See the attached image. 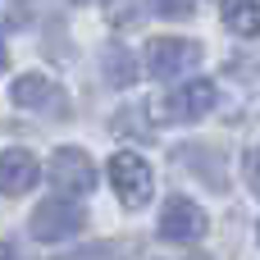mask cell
<instances>
[{
  "instance_id": "cell-16",
  "label": "cell",
  "mask_w": 260,
  "mask_h": 260,
  "mask_svg": "<svg viewBox=\"0 0 260 260\" xmlns=\"http://www.w3.org/2000/svg\"><path fill=\"white\" fill-rule=\"evenodd\" d=\"M5 64H9V50H5V37H0V73H5Z\"/></svg>"
},
{
  "instance_id": "cell-9",
  "label": "cell",
  "mask_w": 260,
  "mask_h": 260,
  "mask_svg": "<svg viewBox=\"0 0 260 260\" xmlns=\"http://www.w3.org/2000/svg\"><path fill=\"white\" fill-rule=\"evenodd\" d=\"M178 165H183L187 174H197L201 183H210L215 192H224V183H229L224 155H219L215 146H178Z\"/></svg>"
},
{
  "instance_id": "cell-8",
  "label": "cell",
  "mask_w": 260,
  "mask_h": 260,
  "mask_svg": "<svg viewBox=\"0 0 260 260\" xmlns=\"http://www.w3.org/2000/svg\"><path fill=\"white\" fill-rule=\"evenodd\" d=\"M37 178H41V165H37L32 151H18V146H14V151L0 155V192H5V197H23Z\"/></svg>"
},
{
  "instance_id": "cell-13",
  "label": "cell",
  "mask_w": 260,
  "mask_h": 260,
  "mask_svg": "<svg viewBox=\"0 0 260 260\" xmlns=\"http://www.w3.org/2000/svg\"><path fill=\"white\" fill-rule=\"evenodd\" d=\"M142 119H146V110H142V105H128V110H119V114H114V123H110V128H114L119 137H123V133L151 137V123H142Z\"/></svg>"
},
{
  "instance_id": "cell-6",
  "label": "cell",
  "mask_w": 260,
  "mask_h": 260,
  "mask_svg": "<svg viewBox=\"0 0 260 260\" xmlns=\"http://www.w3.org/2000/svg\"><path fill=\"white\" fill-rule=\"evenodd\" d=\"M206 229H210V219H206V210L197 201H187V197H169L165 201V210H160V238H169V242H197Z\"/></svg>"
},
{
  "instance_id": "cell-15",
  "label": "cell",
  "mask_w": 260,
  "mask_h": 260,
  "mask_svg": "<svg viewBox=\"0 0 260 260\" xmlns=\"http://www.w3.org/2000/svg\"><path fill=\"white\" fill-rule=\"evenodd\" d=\"M247 178H251V187L260 192V146L251 151V155H247Z\"/></svg>"
},
{
  "instance_id": "cell-5",
  "label": "cell",
  "mask_w": 260,
  "mask_h": 260,
  "mask_svg": "<svg viewBox=\"0 0 260 260\" xmlns=\"http://www.w3.org/2000/svg\"><path fill=\"white\" fill-rule=\"evenodd\" d=\"M9 96H14L18 110H46V114H55V119H69V96H64L55 82L37 78V73L14 78V82H9Z\"/></svg>"
},
{
  "instance_id": "cell-10",
  "label": "cell",
  "mask_w": 260,
  "mask_h": 260,
  "mask_svg": "<svg viewBox=\"0 0 260 260\" xmlns=\"http://www.w3.org/2000/svg\"><path fill=\"white\" fill-rule=\"evenodd\" d=\"M101 69H105V82H110V87H119V91L137 82V59H133V50H128V46H105Z\"/></svg>"
},
{
  "instance_id": "cell-11",
  "label": "cell",
  "mask_w": 260,
  "mask_h": 260,
  "mask_svg": "<svg viewBox=\"0 0 260 260\" xmlns=\"http://www.w3.org/2000/svg\"><path fill=\"white\" fill-rule=\"evenodd\" d=\"M224 23L238 37H260V0H224Z\"/></svg>"
},
{
  "instance_id": "cell-4",
  "label": "cell",
  "mask_w": 260,
  "mask_h": 260,
  "mask_svg": "<svg viewBox=\"0 0 260 260\" xmlns=\"http://www.w3.org/2000/svg\"><path fill=\"white\" fill-rule=\"evenodd\" d=\"M50 183H55V192H69V197L91 192V183H96L91 155L78 151V146H59V151L50 155Z\"/></svg>"
},
{
  "instance_id": "cell-7",
  "label": "cell",
  "mask_w": 260,
  "mask_h": 260,
  "mask_svg": "<svg viewBox=\"0 0 260 260\" xmlns=\"http://www.w3.org/2000/svg\"><path fill=\"white\" fill-rule=\"evenodd\" d=\"M210 110H215V82H206V78L174 87V91H169V101H165V114H169L174 123H192V119H206Z\"/></svg>"
},
{
  "instance_id": "cell-14",
  "label": "cell",
  "mask_w": 260,
  "mask_h": 260,
  "mask_svg": "<svg viewBox=\"0 0 260 260\" xmlns=\"http://www.w3.org/2000/svg\"><path fill=\"white\" fill-rule=\"evenodd\" d=\"M151 5H155L160 18H187L197 9V0H151Z\"/></svg>"
},
{
  "instance_id": "cell-12",
  "label": "cell",
  "mask_w": 260,
  "mask_h": 260,
  "mask_svg": "<svg viewBox=\"0 0 260 260\" xmlns=\"http://www.w3.org/2000/svg\"><path fill=\"white\" fill-rule=\"evenodd\" d=\"M105 5V23H114V27H137L142 23V0H101Z\"/></svg>"
},
{
  "instance_id": "cell-2",
  "label": "cell",
  "mask_w": 260,
  "mask_h": 260,
  "mask_svg": "<svg viewBox=\"0 0 260 260\" xmlns=\"http://www.w3.org/2000/svg\"><path fill=\"white\" fill-rule=\"evenodd\" d=\"M82 206L64 192V197H50V201H41L37 210H32V238L37 242H64V238H73L78 229H82Z\"/></svg>"
},
{
  "instance_id": "cell-3",
  "label": "cell",
  "mask_w": 260,
  "mask_h": 260,
  "mask_svg": "<svg viewBox=\"0 0 260 260\" xmlns=\"http://www.w3.org/2000/svg\"><path fill=\"white\" fill-rule=\"evenodd\" d=\"M146 64H151V73L160 82H169V78H183V73H192L201 64V46L187 41V37H160V41H151Z\"/></svg>"
},
{
  "instance_id": "cell-1",
  "label": "cell",
  "mask_w": 260,
  "mask_h": 260,
  "mask_svg": "<svg viewBox=\"0 0 260 260\" xmlns=\"http://www.w3.org/2000/svg\"><path fill=\"white\" fill-rule=\"evenodd\" d=\"M110 183H114V192H119V201H123L128 210H142V206L151 201V192H155L151 165H146L142 155H133V151L110 155Z\"/></svg>"
}]
</instances>
